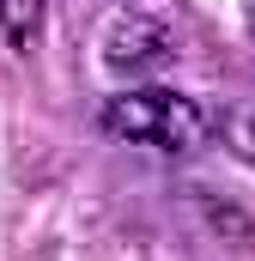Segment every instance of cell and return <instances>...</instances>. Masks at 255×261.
Returning a JSON list of instances; mask_svg holds the SVG:
<instances>
[{
    "mask_svg": "<svg viewBox=\"0 0 255 261\" xmlns=\"http://www.w3.org/2000/svg\"><path fill=\"white\" fill-rule=\"evenodd\" d=\"M97 122H104V134H116L128 146H152V152H176V158L207 146V134H213L207 110L170 85H128L116 97H104Z\"/></svg>",
    "mask_w": 255,
    "mask_h": 261,
    "instance_id": "cell-1",
    "label": "cell"
},
{
    "mask_svg": "<svg viewBox=\"0 0 255 261\" xmlns=\"http://www.w3.org/2000/svg\"><path fill=\"white\" fill-rule=\"evenodd\" d=\"M97 61L122 79H140V73H158L164 61H176V24L158 12V6H140V0H122L104 31H97Z\"/></svg>",
    "mask_w": 255,
    "mask_h": 261,
    "instance_id": "cell-2",
    "label": "cell"
},
{
    "mask_svg": "<svg viewBox=\"0 0 255 261\" xmlns=\"http://www.w3.org/2000/svg\"><path fill=\"white\" fill-rule=\"evenodd\" d=\"M0 31L12 49H31L43 31V0H0Z\"/></svg>",
    "mask_w": 255,
    "mask_h": 261,
    "instance_id": "cell-3",
    "label": "cell"
},
{
    "mask_svg": "<svg viewBox=\"0 0 255 261\" xmlns=\"http://www.w3.org/2000/svg\"><path fill=\"white\" fill-rule=\"evenodd\" d=\"M225 134H231V146H237V152H243V158L255 164V103L231 110V116H225Z\"/></svg>",
    "mask_w": 255,
    "mask_h": 261,
    "instance_id": "cell-4",
    "label": "cell"
}]
</instances>
